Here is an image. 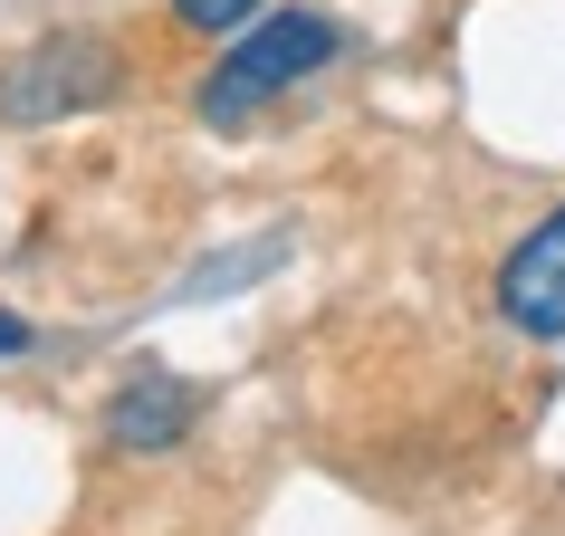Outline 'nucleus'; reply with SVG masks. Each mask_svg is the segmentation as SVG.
Segmentation results:
<instances>
[{"label": "nucleus", "instance_id": "f257e3e1", "mask_svg": "<svg viewBox=\"0 0 565 536\" xmlns=\"http://www.w3.org/2000/svg\"><path fill=\"white\" fill-rule=\"evenodd\" d=\"M335 58H345V30H335L327 10H259L249 30H231V58L202 77V125L259 116V106H278L288 87H307Z\"/></svg>", "mask_w": 565, "mask_h": 536}, {"label": "nucleus", "instance_id": "f03ea898", "mask_svg": "<svg viewBox=\"0 0 565 536\" xmlns=\"http://www.w3.org/2000/svg\"><path fill=\"white\" fill-rule=\"evenodd\" d=\"M125 87V58L106 39H39L0 67V125H58V116H87Z\"/></svg>", "mask_w": 565, "mask_h": 536}, {"label": "nucleus", "instance_id": "7ed1b4c3", "mask_svg": "<svg viewBox=\"0 0 565 536\" xmlns=\"http://www.w3.org/2000/svg\"><path fill=\"white\" fill-rule=\"evenodd\" d=\"M499 317L536 345H565V202L499 259Z\"/></svg>", "mask_w": 565, "mask_h": 536}, {"label": "nucleus", "instance_id": "20e7f679", "mask_svg": "<svg viewBox=\"0 0 565 536\" xmlns=\"http://www.w3.org/2000/svg\"><path fill=\"white\" fill-rule=\"evenodd\" d=\"M192 421H202V393L182 384V374H163V364H145V374H125L116 393H106V441L125 450V460H163V450L192 441Z\"/></svg>", "mask_w": 565, "mask_h": 536}, {"label": "nucleus", "instance_id": "39448f33", "mask_svg": "<svg viewBox=\"0 0 565 536\" xmlns=\"http://www.w3.org/2000/svg\"><path fill=\"white\" fill-rule=\"evenodd\" d=\"M259 10H268V0H173L182 30H211V39H221V30H249Z\"/></svg>", "mask_w": 565, "mask_h": 536}, {"label": "nucleus", "instance_id": "423d86ee", "mask_svg": "<svg viewBox=\"0 0 565 536\" xmlns=\"http://www.w3.org/2000/svg\"><path fill=\"white\" fill-rule=\"evenodd\" d=\"M0 355H30V317H10V307H0Z\"/></svg>", "mask_w": 565, "mask_h": 536}]
</instances>
